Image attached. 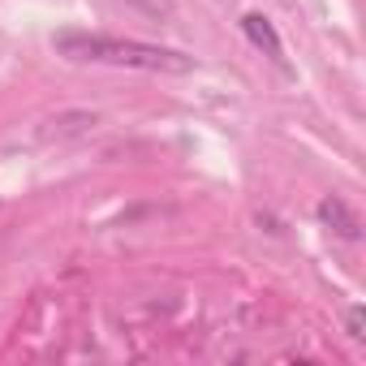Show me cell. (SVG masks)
I'll return each mask as SVG.
<instances>
[{"mask_svg":"<svg viewBox=\"0 0 366 366\" xmlns=\"http://www.w3.org/2000/svg\"><path fill=\"white\" fill-rule=\"evenodd\" d=\"M315 216H319V220H323L332 233H340L345 242H357V237H362V224H357V216H353V212L345 207V199H336V194H332V199H323V203L315 207Z\"/></svg>","mask_w":366,"mask_h":366,"instance_id":"obj_3","label":"cell"},{"mask_svg":"<svg viewBox=\"0 0 366 366\" xmlns=\"http://www.w3.org/2000/svg\"><path fill=\"white\" fill-rule=\"evenodd\" d=\"M362 327H366V310H362V306H353V310H349V336H353V340H362V336H366Z\"/></svg>","mask_w":366,"mask_h":366,"instance_id":"obj_4","label":"cell"},{"mask_svg":"<svg viewBox=\"0 0 366 366\" xmlns=\"http://www.w3.org/2000/svg\"><path fill=\"white\" fill-rule=\"evenodd\" d=\"M242 31H246V39L267 56V61H276V65H285V44H280V35H276V26L263 18V14H246L242 18Z\"/></svg>","mask_w":366,"mask_h":366,"instance_id":"obj_2","label":"cell"},{"mask_svg":"<svg viewBox=\"0 0 366 366\" xmlns=\"http://www.w3.org/2000/svg\"><path fill=\"white\" fill-rule=\"evenodd\" d=\"M56 56L74 65H112V69H147V74H190L194 56L142 44V39H117V35H95V31H61L52 35Z\"/></svg>","mask_w":366,"mask_h":366,"instance_id":"obj_1","label":"cell"}]
</instances>
